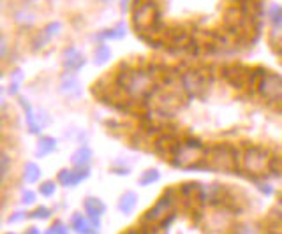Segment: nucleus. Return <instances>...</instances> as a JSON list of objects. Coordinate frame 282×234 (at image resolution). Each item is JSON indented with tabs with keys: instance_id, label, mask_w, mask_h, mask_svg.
Segmentation results:
<instances>
[{
	"instance_id": "nucleus-41",
	"label": "nucleus",
	"mask_w": 282,
	"mask_h": 234,
	"mask_svg": "<svg viewBox=\"0 0 282 234\" xmlns=\"http://www.w3.org/2000/svg\"><path fill=\"white\" fill-rule=\"evenodd\" d=\"M102 2H104V4H111L113 0H102Z\"/></svg>"
},
{
	"instance_id": "nucleus-25",
	"label": "nucleus",
	"mask_w": 282,
	"mask_h": 234,
	"mask_svg": "<svg viewBox=\"0 0 282 234\" xmlns=\"http://www.w3.org/2000/svg\"><path fill=\"white\" fill-rule=\"evenodd\" d=\"M21 81H23V72H21L20 69H16V71L13 72V76H11V83H9L11 95L18 94V90H20V86H21Z\"/></svg>"
},
{
	"instance_id": "nucleus-1",
	"label": "nucleus",
	"mask_w": 282,
	"mask_h": 234,
	"mask_svg": "<svg viewBox=\"0 0 282 234\" xmlns=\"http://www.w3.org/2000/svg\"><path fill=\"white\" fill-rule=\"evenodd\" d=\"M113 85L120 88L127 97L132 101H139V99H147L155 88L154 83V72L150 69L143 67H131L129 62H122L118 69L115 81Z\"/></svg>"
},
{
	"instance_id": "nucleus-21",
	"label": "nucleus",
	"mask_w": 282,
	"mask_h": 234,
	"mask_svg": "<svg viewBox=\"0 0 282 234\" xmlns=\"http://www.w3.org/2000/svg\"><path fill=\"white\" fill-rule=\"evenodd\" d=\"M41 178V169L37 164L34 162H29L25 164V169H23V182L25 183H36L39 182Z\"/></svg>"
},
{
	"instance_id": "nucleus-38",
	"label": "nucleus",
	"mask_w": 282,
	"mask_h": 234,
	"mask_svg": "<svg viewBox=\"0 0 282 234\" xmlns=\"http://www.w3.org/2000/svg\"><path fill=\"white\" fill-rule=\"evenodd\" d=\"M129 2H131V0H120V7H122V13H125V11H127V7H129Z\"/></svg>"
},
{
	"instance_id": "nucleus-37",
	"label": "nucleus",
	"mask_w": 282,
	"mask_h": 234,
	"mask_svg": "<svg viewBox=\"0 0 282 234\" xmlns=\"http://www.w3.org/2000/svg\"><path fill=\"white\" fill-rule=\"evenodd\" d=\"M111 172H115V174H129V172H131V169H127V167H113L111 169Z\"/></svg>"
},
{
	"instance_id": "nucleus-31",
	"label": "nucleus",
	"mask_w": 282,
	"mask_h": 234,
	"mask_svg": "<svg viewBox=\"0 0 282 234\" xmlns=\"http://www.w3.org/2000/svg\"><path fill=\"white\" fill-rule=\"evenodd\" d=\"M21 202H23L25 206L34 204V202H36V192H32V190H25V192H23V195H21Z\"/></svg>"
},
{
	"instance_id": "nucleus-3",
	"label": "nucleus",
	"mask_w": 282,
	"mask_h": 234,
	"mask_svg": "<svg viewBox=\"0 0 282 234\" xmlns=\"http://www.w3.org/2000/svg\"><path fill=\"white\" fill-rule=\"evenodd\" d=\"M170 162L171 166L182 167L185 171H208L205 162V147L198 137H187L185 141H180Z\"/></svg>"
},
{
	"instance_id": "nucleus-5",
	"label": "nucleus",
	"mask_w": 282,
	"mask_h": 234,
	"mask_svg": "<svg viewBox=\"0 0 282 234\" xmlns=\"http://www.w3.org/2000/svg\"><path fill=\"white\" fill-rule=\"evenodd\" d=\"M235 152L230 144H213L212 148L205 150V162H207L208 171H230L236 166Z\"/></svg>"
},
{
	"instance_id": "nucleus-17",
	"label": "nucleus",
	"mask_w": 282,
	"mask_h": 234,
	"mask_svg": "<svg viewBox=\"0 0 282 234\" xmlns=\"http://www.w3.org/2000/svg\"><path fill=\"white\" fill-rule=\"evenodd\" d=\"M125 34H127V28H125L124 23H120V25L117 26H111V28H106L102 30V32H99L97 36H95V39L97 41H108V39H124Z\"/></svg>"
},
{
	"instance_id": "nucleus-34",
	"label": "nucleus",
	"mask_w": 282,
	"mask_h": 234,
	"mask_svg": "<svg viewBox=\"0 0 282 234\" xmlns=\"http://www.w3.org/2000/svg\"><path fill=\"white\" fill-rule=\"evenodd\" d=\"M175 218H177V213H175V212H173V213H170V215H167V217L162 218L161 224H159V227H161V229H167V227H170V225L175 222Z\"/></svg>"
},
{
	"instance_id": "nucleus-2",
	"label": "nucleus",
	"mask_w": 282,
	"mask_h": 234,
	"mask_svg": "<svg viewBox=\"0 0 282 234\" xmlns=\"http://www.w3.org/2000/svg\"><path fill=\"white\" fill-rule=\"evenodd\" d=\"M131 23L139 36L155 37L162 30V11L155 0H134L131 11Z\"/></svg>"
},
{
	"instance_id": "nucleus-29",
	"label": "nucleus",
	"mask_w": 282,
	"mask_h": 234,
	"mask_svg": "<svg viewBox=\"0 0 282 234\" xmlns=\"http://www.w3.org/2000/svg\"><path fill=\"white\" fill-rule=\"evenodd\" d=\"M55 190H57V183L49 182V180L39 185V194H43L44 197H51V195L55 194Z\"/></svg>"
},
{
	"instance_id": "nucleus-9",
	"label": "nucleus",
	"mask_w": 282,
	"mask_h": 234,
	"mask_svg": "<svg viewBox=\"0 0 282 234\" xmlns=\"http://www.w3.org/2000/svg\"><path fill=\"white\" fill-rule=\"evenodd\" d=\"M259 94L266 99H282V78L268 74L259 81Z\"/></svg>"
},
{
	"instance_id": "nucleus-23",
	"label": "nucleus",
	"mask_w": 282,
	"mask_h": 234,
	"mask_svg": "<svg viewBox=\"0 0 282 234\" xmlns=\"http://www.w3.org/2000/svg\"><path fill=\"white\" fill-rule=\"evenodd\" d=\"M13 18H14V21H16L18 25H21V26H30L34 23V20H36V16H34L30 9H18V11H14Z\"/></svg>"
},
{
	"instance_id": "nucleus-4",
	"label": "nucleus",
	"mask_w": 282,
	"mask_h": 234,
	"mask_svg": "<svg viewBox=\"0 0 282 234\" xmlns=\"http://www.w3.org/2000/svg\"><path fill=\"white\" fill-rule=\"evenodd\" d=\"M212 76L207 69H189L180 74V86L189 99H201L207 95Z\"/></svg>"
},
{
	"instance_id": "nucleus-28",
	"label": "nucleus",
	"mask_w": 282,
	"mask_h": 234,
	"mask_svg": "<svg viewBox=\"0 0 282 234\" xmlns=\"http://www.w3.org/2000/svg\"><path fill=\"white\" fill-rule=\"evenodd\" d=\"M49 41H51V39H49L46 34H44V30H41V32L32 39V48L34 49H43V48H46Z\"/></svg>"
},
{
	"instance_id": "nucleus-35",
	"label": "nucleus",
	"mask_w": 282,
	"mask_h": 234,
	"mask_svg": "<svg viewBox=\"0 0 282 234\" xmlns=\"http://www.w3.org/2000/svg\"><path fill=\"white\" fill-rule=\"evenodd\" d=\"M29 217V213H25V212H16V213H13L9 218H7V222L9 224H13V222H20V220H23V218Z\"/></svg>"
},
{
	"instance_id": "nucleus-7",
	"label": "nucleus",
	"mask_w": 282,
	"mask_h": 234,
	"mask_svg": "<svg viewBox=\"0 0 282 234\" xmlns=\"http://www.w3.org/2000/svg\"><path fill=\"white\" fill-rule=\"evenodd\" d=\"M90 176L89 166H74V169H62L57 174V180L62 187H74Z\"/></svg>"
},
{
	"instance_id": "nucleus-18",
	"label": "nucleus",
	"mask_w": 282,
	"mask_h": 234,
	"mask_svg": "<svg viewBox=\"0 0 282 234\" xmlns=\"http://www.w3.org/2000/svg\"><path fill=\"white\" fill-rule=\"evenodd\" d=\"M201 187H203V183L200 182H185L182 183L180 187H178V192H180V197L184 199H196L200 197V192H201Z\"/></svg>"
},
{
	"instance_id": "nucleus-11",
	"label": "nucleus",
	"mask_w": 282,
	"mask_h": 234,
	"mask_svg": "<svg viewBox=\"0 0 282 234\" xmlns=\"http://www.w3.org/2000/svg\"><path fill=\"white\" fill-rule=\"evenodd\" d=\"M87 64V58L81 51H78V48L69 46V48L64 51V69L71 72H78L79 69H83Z\"/></svg>"
},
{
	"instance_id": "nucleus-14",
	"label": "nucleus",
	"mask_w": 282,
	"mask_h": 234,
	"mask_svg": "<svg viewBox=\"0 0 282 234\" xmlns=\"http://www.w3.org/2000/svg\"><path fill=\"white\" fill-rule=\"evenodd\" d=\"M18 102H20V106L25 109V118H26V125H29V132L30 134H41V130L43 127L39 125V122H37V114L34 113L32 106L29 104V101H26L25 97H18Z\"/></svg>"
},
{
	"instance_id": "nucleus-10",
	"label": "nucleus",
	"mask_w": 282,
	"mask_h": 234,
	"mask_svg": "<svg viewBox=\"0 0 282 234\" xmlns=\"http://www.w3.org/2000/svg\"><path fill=\"white\" fill-rule=\"evenodd\" d=\"M60 92L64 95H67L69 99H78L81 97V83L79 79L74 76V72L71 71H66L62 76H60Z\"/></svg>"
},
{
	"instance_id": "nucleus-43",
	"label": "nucleus",
	"mask_w": 282,
	"mask_h": 234,
	"mask_svg": "<svg viewBox=\"0 0 282 234\" xmlns=\"http://www.w3.org/2000/svg\"><path fill=\"white\" fill-rule=\"evenodd\" d=\"M46 234H53V232H51V231H48V232H46Z\"/></svg>"
},
{
	"instance_id": "nucleus-12",
	"label": "nucleus",
	"mask_w": 282,
	"mask_h": 234,
	"mask_svg": "<svg viewBox=\"0 0 282 234\" xmlns=\"http://www.w3.org/2000/svg\"><path fill=\"white\" fill-rule=\"evenodd\" d=\"M180 144V139H178L175 134H161L157 139L154 141V148L155 152H159L162 157L164 155H173L177 147Z\"/></svg>"
},
{
	"instance_id": "nucleus-26",
	"label": "nucleus",
	"mask_w": 282,
	"mask_h": 234,
	"mask_svg": "<svg viewBox=\"0 0 282 234\" xmlns=\"http://www.w3.org/2000/svg\"><path fill=\"white\" fill-rule=\"evenodd\" d=\"M9 172H11V157L7 152H2V157H0V174H2L4 183L9 178Z\"/></svg>"
},
{
	"instance_id": "nucleus-30",
	"label": "nucleus",
	"mask_w": 282,
	"mask_h": 234,
	"mask_svg": "<svg viewBox=\"0 0 282 234\" xmlns=\"http://www.w3.org/2000/svg\"><path fill=\"white\" fill-rule=\"evenodd\" d=\"M44 34L49 37V39H53V37L57 36V34L62 30V23H59V21H51V23H48L46 26H44Z\"/></svg>"
},
{
	"instance_id": "nucleus-13",
	"label": "nucleus",
	"mask_w": 282,
	"mask_h": 234,
	"mask_svg": "<svg viewBox=\"0 0 282 234\" xmlns=\"http://www.w3.org/2000/svg\"><path fill=\"white\" fill-rule=\"evenodd\" d=\"M266 164V155L261 153L258 148H250L245 152V157H243V167L247 171H261Z\"/></svg>"
},
{
	"instance_id": "nucleus-8",
	"label": "nucleus",
	"mask_w": 282,
	"mask_h": 234,
	"mask_svg": "<svg viewBox=\"0 0 282 234\" xmlns=\"http://www.w3.org/2000/svg\"><path fill=\"white\" fill-rule=\"evenodd\" d=\"M83 208H85V212H87V217L90 218V224H92V227L94 229L101 227V217L106 213V204H104V202H102L99 197L90 195V197H87L85 201H83Z\"/></svg>"
},
{
	"instance_id": "nucleus-42",
	"label": "nucleus",
	"mask_w": 282,
	"mask_h": 234,
	"mask_svg": "<svg viewBox=\"0 0 282 234\" xmlns=\"http://www.w3.org/2000/svg\"><path fill=\"white\" fill-rule=\"evenodd\" d=\"M6 234H16V232H6Z\"/></svg>"
},
{
	"instance_id": "nucleus-20",
	"label": "nucleus",
	"mask_w": 282,
	"mask_h": 234,
	"mask_svg": "<svg viewBox=\"0 0 282 234\" xmlns=\"http://www.w3.org/2000/svg\"><path fill=\"white\" fill-rule=\"evenodd\" d=\"M90 160H92V150L89 147H79L71 157V162L74 166H89Z\"/></svg>"
},
{
	"instance_id": "nucleus-22",
	"label": "nucleus",
	"mask_w": 282,
	"mask_h": 234,
	"mask_svg": "<svg viewBox=\"0 0 282 234\" xmlns=\"http://www.w3.org/2000/svg\"><path fill=\"white\" fill-rule=\"evenodd\" d=\"M109 56H111V49H109V46L104 44V43H99V46L95 48V51H94V62H95V65L106 64L109 60Z\"/></svg>"
},
{
	"instance_id": "nucleus-40",
	"label": "nucleus",
	"mask_w": 282,
	"mask_h": 234,
	"mask_svg": "<svg viewBox=\"0 0 282 234\" xmlns=\"http://www.w3.org/2000/svg\"><path fill=\"white\" fill-rule=\"evenodd\" d=\"M127 234H143L141 231H131V232H127Z\"/></svg>"
},
{
	"instance_id": "nucleus-33",
	"label": "nucleus",
	"mask_w": 282,
	"mask_h": 234,
	"mask_svg": "<svg viewBox=\"0 0 282 234\" xmlns=\"http://www.w3.org/2000/svg\"><path fill=\"white\" fill-rule=\"evenodd\" d=\"M36 114H37V122H39V125H41V127H48V125H49V122H51V120H49V116H48V113H46V111H44V109H41L39 113H36Z\"/></svg>"
},
{
	"instance_id": "nucleus-39",
	"label": "nucleus",
	"mask_w": 282,
	"mask_h": 234,
	"mask_svg": "<svg viewBox=\"0 0 282 234\" xmlns=\"http://www.w3.org/2000/svg\"><path fill=\"white\" fill-rule=\"evenodd\" d=\"M25 234H41V232H39V229L37 227H30V229H26Z\"/></svg>"
},
{
	"instance_id": "nucleus-27",
	"label": "nucleus",
	"mask_w": 282,
	"mask_h": 234,
	"mask_svg": "<svg viewBox=\"0 0 282 234\" xmlns=\"http://www.w3.org/2000/svg\"><path fill=\"white\" fill-rule=\"evenodd\" d=\"M51 210L49 208H44V206H39L37 210H34V212L29 213V218H32V220H46V218L51 217Z\"/></svg>"
},
{
	"instance_id": "nucleus-16",
	"label": "nucleus",
	"mask_w": 282,
	"mask_h": 234,
	"mask_svg": "<svg viewBox=\"0 0 282 234\" xmlns=\"http://www.w3.org/2000/svg\"><path fill=\"white\" fill-rule=\"evenodd\" d=\"M136 204H138V195H136V192L129 190L122 194L120 201H118V210H120L122 215H131L134 212Z\"/></svg>"
},
{
	"instance_id": "nucleus-6",
	"label": "nucleus",
	"mask_w": 282,
	"mask_h": 234,
	"mask_svg": "<svg viewBox=\"0 0 282 234\" xmlns=\"http://www.w3.org/2000/svg\"><path fill=\"white\" fill-rule=\"evenodd\" d=\"M167 194H170V192L166 190L164 194L161 195V199H159V201L155 202V204L143 215L141 222H145V224H161L162 218L167 217V215L171 213L175 199L171 197V195H167Z\"/></svg>"
},
{
	"instance_id": "nucleus-19",
	"label": "nucleus",
	"mask_w": 282,
	"mask_h": 234,
	"mask_svg": "<svg viewBox=\"0 0 282 234\" xmlns=\"http://www.w3.org/2000/svg\"><path fill=\"white\" fill-rule=\"evenodd\" d=\"M55 150H57L55 137H49V136L39 137V141H37V148H36L37 157H48L49 153H53Z\"/></svg>"
},
{
	"instance_id": "nucleus-32",
	"label": "nucleus",
	"mask_w": 282,
	"mask_h": 234,
	"mask_svg": "<svg viewBox=\"0 0 282 234\" xmlns=\"http://www.w3.org/2000/svg\"><path fill=\"white\" fill-rule=\"evenodd\" d=\"M49 231H51L53 234H69V229H67L60 220H57L55 224L51 225V229H49Z\"/></svg>"
},
{
	"instance_id": "nucleus-24",
	"label": "nucleus",
	"mask_w": 282,
	"mask_h": 234,
	"mask_svg": "<svg viewBox=\"0 0 282 234\" xmlns=\"http://www.w3.org/2000/svg\"><path fill=\"white\" fill-rule=\"evenodd\" d=\"M159 178H161V172H159L157 169H147L143 174H141L139 185L141 187H148V185H152V183L159 182Z\"/></svg>"
},
{
	"instance_id": "nucleus-36",
	"label": "nucleus",
	"mask_w": 282,
	"mask_h": 234,
	"mask_svg": "<svg viewBox=\"0 0 282 234\" xmlns=\"http://www.w3.org/2000/svg\"><path fill=\"white\" fill-rule=\"evenodd\" d=\"M7 55H9V44H7V39H6V36H4L2 37V58L6 60Z\"/></svg>"
},
{
	"instance_id": "nucleus-15",
	"label": "nucleus",
	"mask_w": 282,
	"mask_h": 234,
	"mask_svg": "<svg viewBox=\"0 0 282 234\" xmlns=\"http://www.w3.org/2000/svg\"><path fill=\"white\" fill-rule=\"evenodd\" d=\"M71 227L78 234H97V229L92 227L90 218L81 213H74L71 218Z\"/></svg>"
}]
</instances>
